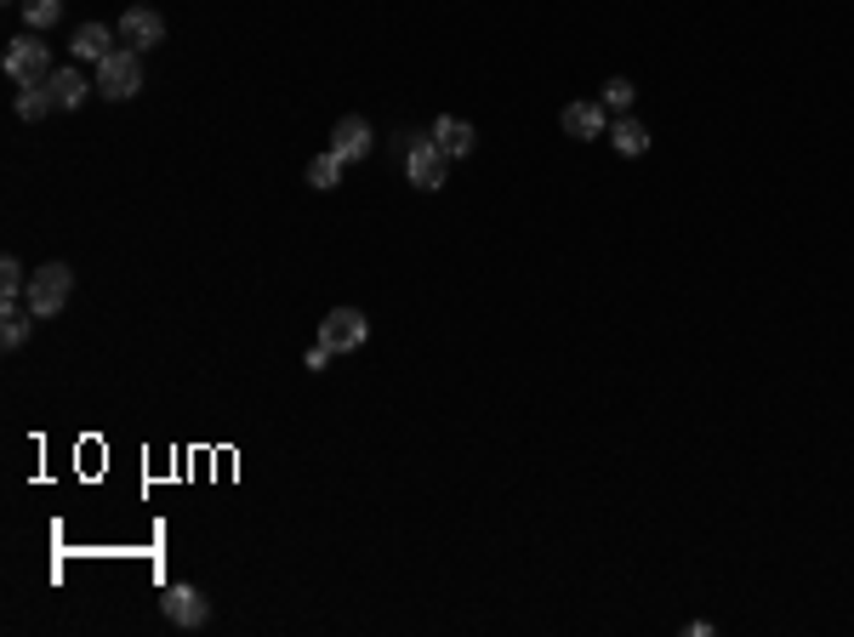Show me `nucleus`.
Listing matches in <instances>:
<instances>
[{
	"label": "nucleus",
	"mask_w": 854,
	"mask_h": 637,
	"mask_svg": "<svg viewBox=\"0 0 854 637\" xmlns=\"http://www.w3.org/2000/svg\"><path fill=\"white\" fill-rule=\"evenodd\" d=\"M445 171H450V154L434 142V131H405V177H411V188H422V194L445 188Z\"/></svg>",
	"instance_id": "1"
},
{
	"label": "nucleus",
	"mask_w": 854,
	"mask_h": 637,
	"mask_svg": "<svg viewBox=\"0 0 854 637\" xmlns=\"http://www.w3.org/2000/svg\"><path fill=\"white\" fill-rule=\"evenodd\" d=\"M137 92H142V51L114 46L103 63H97V97L126 103V97H137Z\"/></svg>",
	"instance_id": "2"
},
{
	"label": "nucleus",
	"mask_w": 854,
	"mask_h": 637,
	"mask_svg": "<svg viewBox=\"0 0 854 637\" xmlns=\"http://www.w3.org/2000/svg\"><path fill=\"white\" fill-rule=\"evenodd\" d=\"M69 291H74L69 263H46V268L28 274L23 302H28V313H35V319H57V313H64V302H69Z\"/></svg>",
	"instance_id": "3"
},
{
	"label": "nucleus",
	"mask_w": 854,
	"mask_h": 637,
	"mask_svg": "<svg viewBox=\"0 0 854 637\" xmlns=\"http://www.w3.org/2000/svg\"><path fill=\"white\" fill-rule=\"evenodd\" d=\"M320 341L331 347V354H359V347L370 341V319L359 308H331L320 319Z\"/></svg>",
	"instance_id": "4"
},
{
	"label": "nucleus",
	"mask_w": 854,
	"mask_h": 637,
	"mask_svg": "<svg viewBox=\"0 0 854 637\" xmlns=\"http://www.w3.org/2000/svg\"><path fill=\"white\" fill-rule=\"evenodd\" d=\"M7 74L18 80V85H46L57 69H51V51L41 46V35H23V40H12L7 46Z\"/></svg>",
	"instance_id": "5"
},
{
	"label": "nucleus",
	"mask_w": 854,
	"mask_h": 637,
	"mask_svg": "<svg viewBox=\"0 0 854 637\" xmlns=\"http://www.w3.org/2000/svg\"><path fill=\"white\" fill-rule=\"evenodd\" d=\"M160 615H165L171 626H188V632L211 621L206 592H199V587H165V592H160Z\"/></svg>",
	"instance_id": "6"
},
{
	"label": "nucleus",
	"mask_w": 854,
	"mask_h": 637,
	"mask_svg": "<svg viewBox=\"0 0 854 637\" xmlns=\"http://www.w3.org/2000/svg\"><path fill=\"white\" fill-rule=\"evenodd\" d=\"M160 40H165V18H160L154 7H126V18H120V46L149 51V46H160Z\"/></svg>",
	"instance_id": "7"
},
{
	"label": "nucleus",
	"mask_w": 854,
	"mask_h": 637,
	"mask_svg": "<svg viewBox=\"0 0 854 637\" xmlns=\"http://www.w3.org/2000/svg\"><path fill=\"white\" fill-rule=\"evenodd\" d=\"M370 142H377V137H370V126L359 120V114H348V120H336V126H331V154H336L342 165L365 160V154H370Z\"/></svg>",
	"instance_id": "8"
},
{
	"label": "nucleus",
	"mask_w": 854,
	"mask_h": 637,
	"mask_svg": "<svg viewBox=\"0 0 854 637\" xmlns=\"http://www.w3.org/2000/svg\"><path fill=\"white\" fill-rule=\"evenodd\" d=\"M114 40H120V28H108V23H80V28H74V63H103V57L114 51Z\"/></svg>",
	"instance_id": "9"
},
{
	"label": "nucleus",
	"mask_w": 854,
	"mask_h": 637,
	"mask_svg": "<svg viewBox=\"0 0 854 637\" xmlns=\"http://www.w3.org/2000/svg\"><path fill=\"white\" fill-rule=\"evenodd\" d=\"M604 103H569L564 108V137H581V142H592L598 131H604Z\"/></svg>",
	"instance_id": "10"
},
{
	"label": "nucleus",
	"mask_w": 854,
	"mask_h": 637,
	"mask_svg": "<svg viewBox=\"0 0 854 637\" xmlns=\"http://www.w3.org/2000/svg\"><path fill=\"white\" fill-rule=\"evenodd\" d=\"M46 92H51V103H57V108H80L85 97L97 92V85H85V80H80V69H57V74L46 80Z\"/></svg>",
	"instance_id": "11"
},
{
	"label": "nucleus",
	"mask_w": 854,
	"mask_h": 637,
	"mask_svg": "<svg viewBox=\"0 0 854 637\" xmlns=\"http://www.w3.org/2000/svg\"><path fill=\"white\" fill-rule=\"evenodd\" d=\"M434 142H439L450 160H462V154H473V126H468V120H455V114H445V120L434 126Z\"/></svg>",
	"instance_id": "12"
},
{
	"label": "nucleus",
	"mask_w": 854,
	"mask_h": 637,
	"mask_svg": "<svg viewBox=\"0 0 854 637\" xmlns=\"http://www.w3.org/2000/svg\"><path fill=\"white\" fill-rule=\"evenodd\" d=\"M610 142H615V154H626V160H638L644 149H649V131L633 120V114H615V126H610Z\"/></svg>",
	"instance_id": "13"
},
{
	"label": "nucleus",
	"mask_w": 854,
	"mask_h": 637,
	"mask_svg": "<svg viewBox=\"0 0 854 637\" xmlns=\"http://www.w3.org/2000/svg\"><path fill=\"white\" fill-rule=\"evenodd\" d=\"M0 319H7V325H0V341H7V354H18V347L28 341V319L35 313H28V302H7Z\"/></svg>",
	"instance_id": "14"
},
{
	"label": "nucleus",
	"mask_w": 854,
	"mask_h": 637,
	"mask_svg": "<svg viewBox=\"0 0 854 637\" xmlns=\"http://www.w3.org/2000/svg\"><path fill=\"white\" fill-rule=\"evenodd\" d=\"M342 171H348V165H342V160H336L331 149H325V154H313V160H308V188H320V194H331V188L342 183Z\"/></svg>",
	"instance_id": "15"
},
{
	"label": "nucleus",
	"mask_w": 854,
	"mask_h": 637,
	"mask_svg": "<svg viewBox=\"0 0 854 637\" xmlns=\"http://www.w3.org/2000/svg\"><path fill=\"white\" fill-rule=\"evenodd\" d=\"M23 291H28V268L18 256H0V302H23Z\"/></svg>",
	"instance_id": "16"
},
{
	"label": "nucleus",
	"mask_w": 854,
	"mask_h": 637,
	"mask_svg": "<svg viewBox=\"0 0 854 637\" xmlns=\"http://www.w3.org/2000/svg\"><path fill=\"white\" fill-rule=\"evenodd\" d=\"M57 103H51V92H46V85H23V92H18V114H23V120H41V114H51Z\"/></svg>",
	"instance_id": "17"
},
{
	"label": "nucleus",
	"mask_w": 854,
	"mask_h": 637,
	"mask_svg": "<svg viewBox=\"0 0 854 637\" xmlns=\"http://www.w3.org/2000/svg\"><path fill=\"white\" fill-rule=\"evenodd\" d=\"M23 18H28V28H51L57 18H64V0H23Z\"/></svg>",
	"instance_id": "18"
},
{
	"label": "nucleus",
	"mask_w": 854,
	"mask_h": 637,
	"mask_svg": "<svg viewBox=\"0 0 854 637\" xmlns=\"http://www.w3.org/2000/svg\"><path fill=\"white\" fill-rule=\"evenodd\" d=\"M633 97H638L633 80H610V85H604V108H610V114H626V108H633Z\"/></svg>",
	"instance_id": "19"
},
{
	"label": "nucleus",
	"mask_w": 854,
	"mask_h": 637,
	"mask_svg": "<svg viewBox=\"0 0 854 637\" xmlns=\"http://www.w3.org/2000/svg\"><path fill=\"white\" fill-rule=\"evenodd\" d=\"M331 359H336V354H331V347H325V341H313V347H308V359H302V364H308V370H325Z\"/></svg>",
	"instance_id": "20"
}]
</instances>
